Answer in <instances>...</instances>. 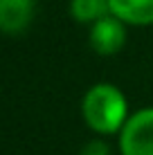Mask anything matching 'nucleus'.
I'll return each mask as SVG.
<instances>
[{
	"label": "nucleus",
	"mask_w": 153,
	"mask_h": 155,
	"mask_svg": "<svg viewBox=\"0 0 153 155\" xmlns=\"http://www.w3.org/2000/svg\"><path fill=\"white\" fill-rule=\"evenodd\" d=\"M81 117L92 133L115 135L131 117L126 94L113 83L92 85L81 99Z\"/></svg>",
	"instance_id": "1"
},
{
	"label": "nucleus",
	"mask_w": 153,
	"mask_h": 155,
	"mask_svg": "<svg viewBox=\"0 0 153 155\" xmlns=\"http://www.w3.org/2000/svg\"><path fill=\"white\" fill-rule=\"evenodd\" d=\"M117 135L122 155H153V108L133 113Z\"/></svg>",
	"instance_id": "2"
},
{
	"label": "nucleus",
	"mask_w": 153,
	"mask_h": 155,
	"mask_svg": "<svg viewBox=\"0 0 153 155\" xmlns=\"http://www.w3.org/2000/svg\"><path fill=\"white\" fill-rule=\"evenodd\" d=\"M126 43V23L119 20L117 16L108 14L92 23L90 27V45L97 54L101 56H113L117 54Z\"/></svg>",
	"instance_id": "3"
},
{
	"label": "nucleus",
	"mask_w": 153,
	"mask_h": 155,
	"mask_svg": "<svg viewBox=\"0 0 153 155\" xmlns=\"http://www.w3.org/2000/svg\"><path fill=\"white\" fill-rule=\"evenodd\" d=\"M34 18V0H0V31L20 34Z\"/></svg>",
	"instance_id": "4"
},
{
	"label": "nucleus",
	"mask_w": 153,
	"mask_h": 155,
	"mask_svg": "<svg viewBox=\"0 0 153 155\" xmlns=\"http://www.w3.org/2000/svg\"><path fill=\"white\" fill-rule=\"evenodd\" d=\"M110 14L126 25L146 27L153 25V0H108Z\"/></svg>",
	"instance_id": "5"
},
{
	"label": "nucleus",
	"mask_w": 153,
	"mask_h": 155,
	"mask_svg": "<svg viewBox=\"0 0 153 155\" xmlns=\"http://www.w3.org/2000/svg\"><path fill=\"white\" fill-rule=\"evenodd\" d=\"M70 14L79 23H97L110 14L108 0H70Z\"/></svg>",
	"instance_id": "6"
},
{
	"label": "nucleus",
	"mask_w": 153,
	"mask_h": 155,
	"mask_svg": "<svg viewBox=\"0 0 153 155\" xmlns=\"http://www.w3.org/2000/svg\"><path fill=\"white\" fill-rule=\"evenodd\" d=\"M81 155H110V148L104 140H92L81 148Z\"/></svg>",
	"instance_id": "7"
}]
</instances>
